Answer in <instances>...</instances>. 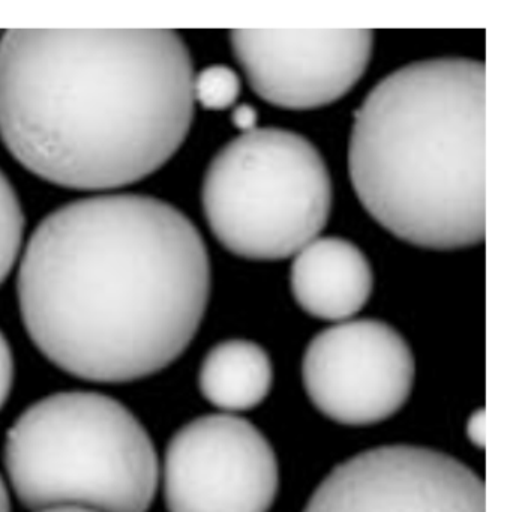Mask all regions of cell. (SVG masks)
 I'll list each match as a JSON object with an SVG mask.
<instances>
[{"mask_svg":"<svg viewBox=\"0 0 510 512\" xmlns=\"http://www.w3.org/2000/svg\"><path fill=\"white\" fill-rule=\"evenodd\" d=\"M212 286L197 227L153 197L77 200L36 227L21 257L27 334L60 370L128 383L173 364L194 340Z\"/></svg>","mask_w":510,"mask_h":512,"instance_id":"cell-1","label":"cell"},{"mask_svg":"<svg viewBox=\"0 0 510 512\" xmlns=\"http://www.w3.org/2000/svg\"><path fill=\"white\" fill-rule=\"evenodd\" d=\"M192 85L188 47L168 29H14L0 40V137L51 184L125 187L185 142Z\"/></svg>","mask_w":510,"mask_h":512,"instance_id":"cell-2","label":"cell"},{"mask_svg":"<svg viewBox=\"0 0 510 512\" xmlns=\"http://www.w3.org/2000/svg\"><path fill=\"white\" fill-rule=\"evenodd\" d=\"M348 170L368 214L428 250L473 247L486 232V68L414 62L381 80L356 112Z\"/></svg>","mask_w":510,"mask_h":512,"instance_id":"cell-3","label":"cell"},{"mask_svg":"<svg viewBox=\"0 0 510 512\" xmlns=\"http://www.w3.org/2000/svg\"><path fill=\"white\" fill-rule=\"evenodd\" d=\"M5 466L18 500L33 511L149 512L158 490L146 428L96 392H59L24 410L6 434Z\"/></svg>","mask_w":510,"mask_h":512,"instance_id":"cell-4","label":"cell"},{"mask_svg":"<svg viewBox=\"0 0 510 512\" xmlns=\"http://www.w3.org/2000/svg\"><path fill=\"white\" fill-rule=\"evenodd\" d=\"M203 211L219 244L248 260L296 256L326 227L333 187L299 134L255 128L228 143L204 176Z\"/></svg>","mask_w":510,"mask_h":512,"instance_id":"cell-5","label":"cell"},{"mask_svg":"<svg viewBox=\"0 0 510 512\" xmlns=\"http://www.w3.org/2000/svg\"><path fill=\"white\" fill-rule=\"evenodd\" d=\"M162 481L168 512H269L278 494V461L251 422L216 413L171 437Z\"/></svg>","mask_w":510,"mask_h":512,"instance_id":"cell-6","label":"cell"},{"mask_svg":"<svg viewBox=\"0 0 510 512\" xmlns=\"http://www.w3.org/2000/svg\"><path fill=\"white\" fill-rule=\"evenodd\" d=\"M416 364L407 341L380 320H345L309 343L302 380L315 407L351 427L378 424L407 403Z\"/></svg>","mask_w":510,"mask_h":512,"instance_id":"cell-7","label":"cell"},{"mask_svg":"<svg viewBox=\"0 0 510 512\" xmlns=\"http://www.w3.org/2000/svg\"><path fill=\"white\" fill-rule=\"evenodd\" d=\"M303 512H486L485 484L443 452L381 446L333 469Z\"/></svg>","mask_w":510,"mask_h":512,"instance_id":"cell-8","label":"cell"},{"mask_svg":"<svg viewBox=\"0 0 510 512\" xmlns=\"http://www.w3.org/2000/svg\"><path fill=\"white\" fill-rule=\"evenodd\" d=\"M231 47L252 91L272 106H329L353 89L371 62L368 29H239Z\"/></svg>","mask_w":510,"mask_h":512,"instance_id":"cell-9","label":"cell"},{"mask_svg":"<svg viewBox=\"0 0 510 512\" xmlns=\"http://www.w3.org/2000/svg\"><path fill=\"white\" fill-rule=\"evenodd\" d=\"M372 283L368 259L347 239H314L291 265V292L297 304L309 316L327 322H345L359 313L371 298Z\"/></svg>","mask_w":510,"mask_h":512,"instance_id":"cell-10","label":"cell"},{"mask_svg":"<svg viewBox=\"0 0 510 512\" xmlns=\"http://www.w3.org/2000/svg\"><path fill=\"white\" fill-rule=\"evenodd\" d=\"M198 383L210 404L233 415L258 406L269 395L272 361L266 350L252 341H224L207 353Z\"/></svg>","mask_w":510,"mask_h":512,"instance_id":"cell-11","label":"cell"},{"mask_svg":"<svg viewBox=\"0 0 510 512\" xmlns=\"http://www.w3.org/2000/svg\"><path fill=\"white\" fill-rule=\"evenodd\" d=\"M24 217L14 188L0 172V284L14 268L23 241Z\"/></svg>","mask_w":510,"mask_h":512,"instance_id":"cell-12","label":"cell"},{"mask_svg":"<svg viewBox=\"0 0 510 512\" xmlns=\"http://www.w3.org/2000/svg\"><path fill=\"white\" fill-rule=\"evenodd\" d=\"M194 101L204 109L224 110L234 106L240 94V80L231 68L213 65L194 76Z\"/></svg>","mask_w":510,"mask_h":512,"instance_id":"cell-13","label":"cell"},{"mask_svg":"<svg viewBox=\"0 0 510 512\" xmlns=\"http://www.w3.org/2000/svg\"><path fill=\"white\" fill-rule=\"evenodd\" d=\"M15 365L11 346L0 331V410L5 407L14 386Z\"/></svg>","mask_w":510,"mask_h":512,"instance_id":"cell-14","label":"cell"},{"mask_svg":"<svg viewBox=\"0 0 510 512\" xmlns=\"http://www.w3.org/2000/svg\"><path fill=\"white\" fill-rule=\"evenodd\" d=\"M231 118H233L234 127L239 128L242 133H249V131L255 130L257 112H255L254 107L246 106V104L236 107Z\"/></svg>","mask_w":510,"mask_h":512,"instance_id":"cell-15","label":"cell"},{"mask_svg":"<svg viewBox=\"0 0 510 512\" xmlns=\"http://www.w3.org/2000/svg\"><path fill=\"white\" fill-rule=\"evenodd\" d=\"M483 413H476V415L471 418V421L468 422V436L471 437L476 445L479 443H483V433H485V428H483Z\"/></svg>","mask_w":510,"mask_h":512,"instance_id":"cell-16","label":"cell"},{"mask_svg":"<svg viewBox=\"0 0 510 512\" xmlns=\"http://www.w3.org/2000/svg\"><path fill=\"white\" fill-rule=\"evenodd\" d=\"M0 512H11L8 491H6L5 484H3L2 476H0Z\"/></svg>","mask_w":510,"mask_h":512,"instance_id":"cell-17","label":"cell"},{"mask_svg":"<svg viewBox=\"0 0 510 512\" xmlns=\"http://www.w3.org/2000/svg\"><path fill=\"white\" fill-rule=\"evenodd\" d=\"M36 512H96L92 509L80 508V506H57V508L42 509Z\"/></svg>","mask_w":510,"mask_h":512,"instance_id":"cell-18","label":"cell"}]
</instances>
